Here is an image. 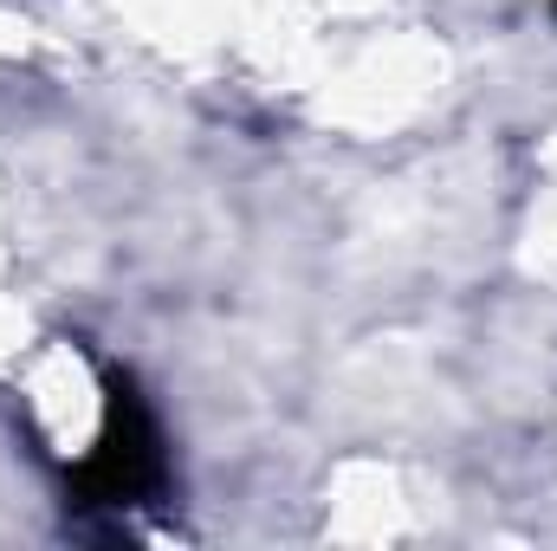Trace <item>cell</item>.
I'll return each instance as SVG.
<instances>
[{
	"instance_id": "1",
	"label": "cell",
	"mask_w": 557,
	"mask_h": 551,
	"mask_svg": "<svg viewBox=\"0 0 557 551\" xmlns=\"http://www.w3.org/2000/svg\"><path fill=\"white\" fill-rule=\"evenodd\" d=\"M156 474H162V454H156V428H149V415L143 403L117 383L111 390V403H104V428H98V448H91V461H85V493L91 500H143L149 487H156Z\"/></svg>"
}]
</instances>
